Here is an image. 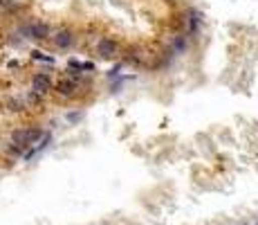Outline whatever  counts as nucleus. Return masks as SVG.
Here are the masks:
<instances>
[{
  "instance_id": "f8f14e48",
  "label": "nucleus",
  "mask_w": 258,
  "mask_h": 225,
  "mask_svg": "<svg viewBox=\"0 0 258 225\" xmlns=\"http://www.w3.org/2000/svg\"><path fill=\"white\" fill-rule=\"evenodd\" d=\"M68 68H70V70H81V61H77V59H70V61H68Z\"/></svg>"
},
{
  "instance_id": "39448f33",
  "label": "nucleus",
  "mask_w": 258,
  "mask_h": 225,
  "mask_svg": "<svg viewBox=\"0 0 258 225\" xmlns=\"http://www.w3.org/2000/svg\"><path fill=\"white\" fill-rule=\"evenodd\" d=\"M54 90H56L61 97H74V95H77V79H68V77L58 79Z\"/></svg>"
},
{
  "instance_id": "423d86ee",
  "label": "nucleus",
  "mask_w": 258,
  "mask_h": 225,
  "mask_svg": "<svg viewBox=\"0 0 258 225\" xmlns=\"http://www.w3.org/2000/svg\"><path fill=\"white\" fill-rule=\"evenodd\" d=\"M198 27H200V12H196V9H191L188 12V32L196 34Z\"/></svg>"
},
{
  "instance_id": "9d476101",
  "label": "nucleus",
  "mask_w": 258,
  "mask_h": 225,
  "mask_svg": "<svg viewBox=\"0 0 258 225\" xmlns=\"http://www.w3.org/2000/svg\"><path fill=\"white\" fill-rule=\"evenodd\" d=\"M41 102V95L36 93V90H29L27 93V104H38Z\"/></svg>"
},
{
  "instance_id": "ddd939ff",
  "label": "nucleus",
  "mask_w": 258,
  "mask_h": 225,
  "mask_svg": "<svg viewBox=\"0 0 258 225\" xmlns=\"http://www.w3.org/2000/svg\"><path fill=\"white\" fill-rule=\"evenodd\" d=\"M254 225H258V221H256V223H254Z\"/></svg>"
},
{
  "instance_id": "6e6552de",
  "label": "nucleus",
  "mask_w": 258,
  "mask_h": 225,
  "mask_svg": "<svg viewBox=\"0 0 258 225\" xmlns=\"http://www.w3.org/2000/svg\"><path fill=\"white\" fill-rule=\"evenodd\" d=\"M173 50H175V54H180V52H184L186 50V38L182 36V34L173 38Z\"/></svg>"
},
{
  "instance_id": "7ed1b4c3",
  "label": "nucleus",
  "mask_w": 258,
  "mask_h": 225,
  "mask_svg": "<svg viewBox=\"0 0 258 225\" xmlns=\"http://www.w3.org/2000/svg\"><path fill=\"white\" fill-rule=\"evenodd\" d=\"M54 86H56V83L52 81V77H49L47 72H36L32 77V88L36 90L38 95H47L49 90H54Z\"/></svg>"
},
{
  "instance_id": "20e7f679",
  "label": "nucleus",
  "mask_w": 258,
  "mask_h": 225,
  "mask_svg": "<svg viewBox=\"0 0 258 225\" xmlns=\"http://www.w3.org/2000/svg\"><path fill=\"white\" fill-rule=\"evenodd\" d=\"M52 41L58 50H70L74 45V32L72 29H61V32H56L52 36Z\"/></svg>"
},
{
  "instance_id": "9b49d317",
  "label": "nucleus",
  "mask_w": 258,
  "mask_h": 225,
  "mask_svg": "<svg viewBox=\"0 0 258 225\" xmlns=\"http://www.w3.org/2000/svg\"><path fill=\"white\" fill-rule=\"evenodd\" d=\"M81 117H83L81 113H68V117H66V119H68V122H70V124H77Z\"/></svg>"
},
{
  "instance_id": "1a4fd4ad",
  "label": "nucleus",
  "mask_w": 258,
  "mask_h": 225,
  "mask_svg": "<svg viewBox=\"0 0 258 225\" xmlns=\"http://www.w3.org/2000/svg\"><path fill=\"white\" fill-rule=\"evenodd\" d=\"M7 111L21 113V111H23V102H21V99H16V97H14V99H9V102H7Z\"/></svg>"
},
{
  "instance_id": "f03ea898",
  "label": "nucleus",
  "mask_w": 258,
  "mask_h": 225,
  "mask_svg": "<svg viewBox=\"0 0 258 225\" xmlns=\"http://www.w3.org/2000/svg\"><path fill=\"white\" fill-rule=\"evenodd\" d=\"M97 54L101 59H115L117 54H119V43L115 41V38L103 36L101 41L97 43Z\"/></svg>"
},
{
  "instance_id": "f257e3e1",
  "label": "nucleus",
  "mask_w": 258,
  "mask_h": 225,
  "mask_svg": "<svg viewBox=\"0 0 258 225\" xmlns=\"http://www.w3.org/2000/svg\"><path fill=\"white\" fill-rule=\"evenodd\" d=\"M25 38H34V41H45L49 38V25L47 23H27L21 27Z\"/></svg>"
},
{
  "instance_id": "0eeeda50",
  "label": "nucleus",
  "mask_w": 258,
  "mask_h": 225,
  "mask_svg": "<svg viewBox=\"0 0 258 225\" xmlns=\"http://www.w3.org/2000/svg\"><path fill=\"white\" fill-rule=\"evenodd\" d=\"M32 59H34V61H43V63H54V57L41 52V50H32Z\"/></svg>"
}]
</instances>
